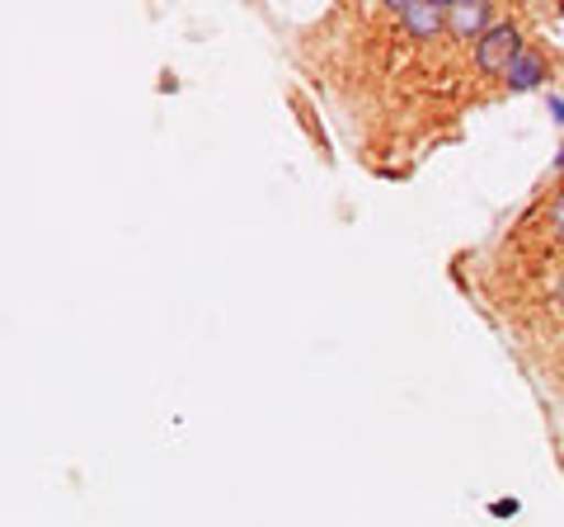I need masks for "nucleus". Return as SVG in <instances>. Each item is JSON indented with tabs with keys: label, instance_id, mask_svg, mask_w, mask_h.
Segmentation results:
<instances>
[{
	"label": "nucleus",
	"instance_id": "obj_1",
	"mask_svg": "<svg viewBox=\"0 0 564 527\" xmlns=\"http://www.w3.org/2000/svg\"><path fill=\"white\" fill-rule=\"evenodd\" d=\"M522 33L518 24H489V33L480 43H475V66H480L485 76H508V66L522 57Z\"/></svg>",
	"mask_w": 564,
	"mask_h": 527
},
{
	"label": "nucleus",
	"instance_id": "obj_2",
	"mask_svg": "<svg viewBox=\"0 0 564 527\" xmlns=\"http://www.w3.org/2000/svg\"><path fill=\"white\" fill-rule=\"evenodd\" d=\"M400 24L414 33V39H437L447 29V6L443 0H400L395 6Z\"/></svg>",
	"mask_w": 564,
	"mask_h": 527
},
{
	"label": "nucleus",
	"instance_id": "obj_3",
	"mask_svg": "<svg viewBox=\"0 0 564 527\" xmlns=\"http://www.w3.org/2000/svg\"><path fill=\"white\" fill-rule=\"evenodd\" d=\"M489 24V6H480V0H447V29L456 33V39H485Z\"/></svg>",
	"mask_w": 564,
	"mask_h": 527
},
{
	"label": "nucleus",
	"instance_id": "obj_4",
	"mask_svg": "<svg viewBox=\"0 0 564 527\" xmlns=\"http://www.w3.org/2000/svg\"><path fill=\"white\" fill-rule=\"evenodd\" d=\"M541 80H545V62L536 52H522V57L508 66V90H536Z\"/></svg>",
	"mask_w": 564,
	"mask_h": 527
},
{
	"label": "nucleus",
	"instance_id": "obj_5",
	"mask_svg": "<svg viewBox=\"0 0 564 527\" xmlns=\"http://www.w3.org/2000/svg\"><path fill=\"white\" fill-rule=\"evenodd\" d=\"M551 222H555V232L564 236V189L555 193V203H551Z\"/></svg>",
	"mask_w": 564,
	"mask_h": 527
},
{
	"label": "nucleus",
	"instance_id": "obj_6",
	"mask_svg": "<svg viewBox=\"0 0 564 527\" xmlns=\"http://www.w3.org/2000/svg\"><path fill=\"white\" fill-rule=\"evenodd\" d=\"M555 297H560V306H564V278H560V288H555Z\"/></svg>",
	"mask_w": 564,
	"mask_h": 527
},
{
	"label": "nucleus",
	"instance_id": "obj_7",
	"mask_svg": "<svg viewBox=\"0 0 564 527\" xmlns=\"http://www.w3.org/2000/svg\"><path fill=\"white\" fill-rule=\"evenodd\" d=\"M555 165H560V170H564V147H560V161H555Z\"/></svg>",
	"mask_w": 564,
	"mask_h": 527
},
{
	"label": "nucleus",
	"instance_id": "obj_8",
	"mask_svg": "<svg viewBox=\"0 0 564 527\" xmlns=\"http://www.w3.org/2000/svg\"><path fill=\"white\" fill-rule=\"evenodd\" d=\"M560 240H564V236H560Z\"/></svg>",
	"mask_w": 564,
	"mask_h": 527
}]
</instances>
